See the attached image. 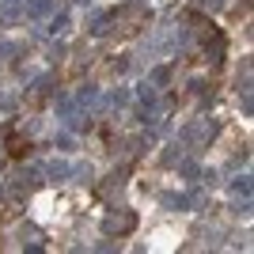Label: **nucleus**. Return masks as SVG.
Masks as SVG:
<instances>
[{
	"label": "nucleus",
	"instance_id": "393cba45",
	"mask_svg": "<svg viewBox=\"0 0 254 254\" xmlns=\"http://www.w3.org/2000/svg\"><path fill=\"white\" fill-rule=\"evenodd\" d=\"M76 4H91V0H76Z\"/></svg>",
	"mask_w": 254,
	"mask_h": 254
},
{
	"label": "nucleus",
	"instance_id": "9d476101",
	"mask_svg": "<svg viewBox=\"0 0 254 254\" xmlns=\"http://www.w3.org/2000/svg\"><path fill=\"white\" fill-rule=\"evenodd\" d=\"M163 209H186V193H159Z\"/></svg>",
	"mask_w": 254,
	"mask_h": 254
},
{
	"label": "nucleus",
	"instance_id": "a211bd4d",
	"mask_svg": "<svg viewBox=\"0 0 254 254\" xmlns=\"http://www.w3.org/2000/svg\"><path fill=\"white\" fill-rule=\"evenodd\" d=\"M137 95H140V99H144V103H148V106H152V103H156V87H152V84H148V80H144V84H140V87H137Z\"/></svg>",
	"mask_w": 254,
	"mask_h": 254
},
{
	"label": "nucleus",
	"instance_id": "b1692460",
	"mask_svg": "<svg viewBox=\"0 0 254 254\" xmlns=\"http://www.w3.org/2000/svg\"><path fill=\"white\" fill-rule=\"evenodd\" d=\"M50 57H53V61H61V57H64V46H61V42L50 46Z\"/></svg>",
	"mask_w": 254,
	"mask_h": 254
},
{
	"label": "nucleus",
	"instance_id": "1a4fd4ad",
	"mask_svg": "<svg viewBox=\"0 0 254 254\" xmlns=\"http://www.w3.org/2000/svg\"><path fill=\"white\" fill-rule=\"evenodd\" d=\"M159 159H163V167H175V163H179V159H182V144H179V140H175V144H167V148H163V156H159Z\"/></svg>",
	"mask_w": 254,
	"mask_h": 254
},
{
	"label": "nucleus",
	"instance_id": "6ab92c4d",
	"mask_svg": "<svg viewBox=\"0 0 254 254\" xmlns=\"http://www.w3.org/2000/svg\"><path fill=\"white\" fill-rule=\"evenodd\" d=\"M201 205H205V193L201 190H190V193H186V209H201Z\"/></svg>",
	"mask_w": 254,
	"mask_h": 254
},
{
	"label": "nucleus",
	"instance_id": "f03ea898",
	"mask_svg": "<svg viewBox=\"0 0 254 254\" xmlns=\"http://www.w3.org/2000/svg\"><path fill=\"white\" fill-rule=\"evenodd\" d=\"M133 224H137L133 212H110V216L103 220V232L106 235H126V232H133Z\"/></svg>",
	"mask_w": 254,
	"mask_h": 254
},
{
	"label": "nucleus",
	"instance_id": "0eeeda50",
	"mask_svg": "<svg viewBox=\"0 0 254 254\" xmlns=\"http://www.w3.org/2000/svg\"><path fill=\"white\" fill-rule=\"evenodd\" d=\"M68 27H72V19H68L64 11H53V15H50V34H64Z\"/></svg>",
	"mask_w": 254,
	"mask_h": 254
},
{
	"label": "nucleus",
	"instance_id": "7ed1b4c3",
	"mask_svg": "<svg viewBox=\"0 0 254 254\" xmlns=\"http://www.w3.org/2000/svg\"><path fill=\"white\" fill-rule=\"evenodd\" d=\"M114 19H118L114 11H91V15H87V31L91 34H106Z\"/></svg>",
	"mask_w": 254,
	"mask_h": 254
},
{
	"label": "nucleus",
	"instance_id": "39448f33",
	"mask_svg": "<svg viewBox=\"0 0 254 254\" xmlns=\"http://www.w3.org/2000/svg\"><path fill=\"white\" fill-rule=\"evenodd\" d=\"M23 15V0H0V23H15Z\"/></svg>",
	"mask_w": 254,
	"mask_h": 254
},
{
	"label": "nucleus",
	"instance_id": "6e6552de",
	"mask_svg": "<svg viewBox=\"0 0 254 254\" xmlns=\"http://www.w3.org/2000/svg\"><path fill=\"white\" fill-rule=\"evenodd\" d=\"M148 84H152V87H167V84H171V68H167V64H159V68H152Z\"/></svg>",
	"mask_w": 254,
	"mask_h": 254
},
{
	"label": "nucleus",
	"instance_id": "4468645a",
	"mask_svg": "<svg viewBox=\"0 0 254 254\" xmlns=\"http://www.w3.org/2000/svg\"><path fill=\"white\" fill-rule=\"evenodd\" d=\"M205 50H209V61H224V38L220 34H212V42Z\"/></svg>",
	"mask_w": 254,
	"mask_h": 254
},
{
	"label": "nucleus",
	"instance_id": "412c9836",
	"mask_svg": "<svg viewBox=\"0 0 254 254\" xmlns=\"http://www.w3.org/2000/svg\"><path fill=\"white\" fill-rule=\"evenodd\" d=\"M110 103H114V106H126V103H129V91H114V95H110Z\"/></svg>",
	"mask_w": 254,
	"mask_h": 254
},
{
	"label": "nucleus",
	"instance_id": "f8f14e48",
	"mask_svg": "<svg viewBox=\"0 0 254 254\" xmlns=\"http://www.w3.org/2000/svg\"><path fill=\"white\" fill-rule=\"evenodd\" d=\"M68 179H76V182H91V179H95V167H91V163H76Z\"/></svg>",
	"mask_w": 254,
	"mask_h": 254
},
{
	"label": "nucleus",
	"instance_id": "20e7f679",
	"mask_svg": "<svg viewBox=\"0 0 254 254\" xmlns=\"http://www.w3.org/2000/svg\"><path fill=\"white\" fill-rule=\"evenodd\" d=\"M53 8H57L53 0H27V4H23V11H27L31 19H46V15H53Z\"/></svg>",
	"mask_w": 254,
	"mask_h": 254
},
{
	"label": "nucleus",
	"instance_id": "5701e85b",
	"mask_svg": "<svg viewBox=\"0 0 254 254\" xmlns=\"http://www.w3.org/2000/svg\"><path fill=\"white\" fill-rule=\"evenodd\" d=\"M53 144H57V148H72V137H68V133H61V137L53 140Z\"/></svg>",
	"mask_w": 254,
	"mask_h": 254
},
{
	"label": "nucleus",
	"instance_id": "4be33fe9",
	"mask_svg": "<svg viewBox=\"0 0 254 254\" xmlns=\"http://www.w3.org/2000/svg\"><path fill=\"white\" fill-rule=\"evenodd\" d=\"M0 110H15V95H0Z\"/></svg>",
	"mask_w": 254,
	"mask_h": 254
},
{
	"label": "nucleus",
	"instance_id": "aec40b11",
	"mask_svg": "<svg viewBox=\"0 0 254 254\" xmlns=\"http://www.w3.org/2000/svg\"><path fill=\"white\" fill-rule=\"evenodd\" d=\"M19 50H23V46H15V42H0V53H4V57H15Z\"/></svg>",
	"mask_w": 254,
	"mask_h": 254
},
{
	"label": "nucleus",
	"instance_id": "423d86ee",
	"mask_svg": "<svg viewBox=\"0 0 254 254\" xmlns=\"http://www.w3.org/2000/svg\"><path fill=\"white\" fill-rule=\"evenodd\" d=\"M46 175H50L53 182H64L68 175H72V163H64V159H50V163H46Z\"/></svg>",
	"mask_w": 254,
	"mask_h": 254
},
{
	"label": "nucleus",
	"instance_id": "a878e982",
	"mask_svg": "<svg viewBox=\"0 0 254 254\" xmlns=\"http://www.w3.org/2000/svg\"><path fill=\"white\" fill-rule=\"evenodd\" d=\"M0 197H4V190H0Z\"/></svg>",
	"mask_w": 254,
	"mask_h": 254
},
{
	"label": "nucleus",
	"instance_id": "2eb2a0df",
	"mask_svg": "<svg viewBox=\"0 0 254 254\" xmlns=\"http://www.w3.org/2000/svg\"><path fill=\"white\" fill-rule=\"evenodd\" d=\"M95 99H99V87L95 84H84V87H80V91H76V103H95Z\"/></svg>",
	"mask_w": 254,
	"mask_h": 254
},
{
	"label": "nucleus",
	"instance_id": "f3484780",
	"mask_svg": "<svg viewBox=\"0 0 254 254\" xmlns=\"http://www.w3.org/2000/svg\"><path fill=\"white\" fill-rule=\"evenodd\" d=\"M232 193H251V175H239V179H232Z\"/></svg>",
	"mask_w": 254,
	"mask_h": 254
},
{
	"label": "nucleus",
	"instance_id": "ddd939ff",
	"mask_svg": "<svg viewBox=\"0 0 254 254\" xmlns=\"http://www.w3.org/2000/svg\"><path fill=\"white\" fill-rule=\"evenodd\" d=\"M232 209L239 216H251V193H232Z\"/></svg>",
	"mask_w": 254,
	"mask_h": 254
},
{
	"label": "nucleus",
	"instance_id": "9b49d317",
	"mask_svg": "<svg viewBox=\"0 0 254 254\" xmlns=\"http://www.w3.org/2000/svg\"><path fill=\"white\" fill-rule=\"evenodd\" d=\"M179 171H182V179H190V182L201 179V167H197L193 159H179Z\"/></svg>",
	"mask_w": 254,
	"mask_h": 254
},
{
	"label": "nucleus",
	"instance_id": "dca6fc26",
	"mask_svg": "<svg viewBox=\"0 0 254 254\" xmlns=\"http://www.w3.org/2000/svg\"><path fill=\"white\" fill-rule=\"evenodd\" d=\"M23 243H27V239H31V251H38V247H42V232H38V228H31V224H27V228H23Z\"/></svg>",
	"mask_w": 254,
	"mask_h": 254
},
{
	"label": "nucleus",
	"instance_id": "f257e3e1",
	"mask_svg": "<svg viewBox=\"0 0 254 254\" xmlns=\"http://www.w3.org/2000/svg\"><path fill=\"white\" fill-rule=\"evenodd\" d=\"M212 137H216V122H209V118H197L182 129V144H205Z\"/></svg>",
	"mask_w": 254,
	"mask_h": 254
}]
</instances>
